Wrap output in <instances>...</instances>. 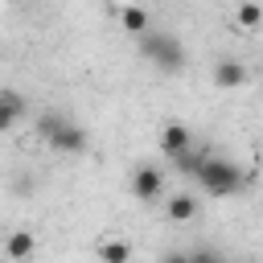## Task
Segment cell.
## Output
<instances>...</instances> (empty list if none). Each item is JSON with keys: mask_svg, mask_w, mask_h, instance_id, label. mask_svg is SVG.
<instances>
[{"mask_svg": "<svg viewBox=\"0 0 263 263\" xmlns=\"http://www.w3.org/2000/svg\"><path fill=\"white\" fill-rule=\"evenodd\" d=\"M197 185H201L210 197H234V193L247 185V177L238 173V164H230V160H222V156H205L201 168H197Z\"/></svg>", "mask_w": 263, "mask_h": 263, "instance_id": "1", "label": "cell"}, {"mask_svg": "<svg viewBox=\"0 0 263 263\" xmlns=\"http://www.w3.org/2000/svg\"><path fill=\"white\" fill-rule=\"evenodd\" d=\"M140 53L156 62L164 74H181L185 66V45L177 41V33H140Z\"/></svg>", "mask_w": 263, "mask_h": 263, "instance_id": "2", "label": "cell"}, {"mask_svg": "<svg viewBox=\"0 0 263 263\" xmlns=\"http://www.w3.org/2000/svg\"><path fill=\"white\" fill-rule=\"evenodd\" d=\"M49 148H53V152H66V156H78V152H86V132H82L74 119H62L58 132L49 136Z\"/></svg>", "mask_w": 263, "mask_h": 263, "instance_id": "3", "label": "cell"}, {"mask_svg": "<svg viewBox=\"0 0 263 263\" xmlns=\"http://www.w3.org/2000/svg\"><path fill=\"white\" fill-rule=\"evenodd\" d=\"M160 193H164V177H160V168L140 164V168L132 173V197H136V201H156Z\"/></svg>", "mask_w": 263, "mask_h": 263, "instance_id": "4", "label": "cell"}, {"mask_svg": "<svg viewBox=\"0 0 263 263\" xmlns=\"http://www.w3.org/2000/svg\"><path fill=\"white\" fill-rule=\"evenodd\" d=\"M185 148H193L189 127H185V123H164V132H160V152H164L168 160H177Z\"/></svg>", "mask_w": 263, "mask_h": 263, "instance_id": "5", "label": "cell"}, {"mask_svg": "<svg viewBox=\"0 0 263 263\" xmlns=\"http://www.w3.org/2000/svg\"><path fill=\"white\" fill-rule=\"evenodd\" d=\"M25 111H29V107H25V99H21L16 90H0V136L12 132V127L25 119Z\"/></svg>", "mask_w": 263, "mask_h": 263, "instance_id": "6", "label": "cell"}, {"mask_svg": "<svg viewBox=\"0 0 263 263\" xmlns=\"http://www.w3.org/2000/svg\"><path fill=\"white\" fill-rule=\"evenodd\" d=\"M242 78H247V66H242L238 58H222V62L214 66V82H218L222 90H230V86H242Z\"/></svg>", "mask_w": 263, "mask_h": 263, "instance_id": "7", "label": "cell"}, {"mask_svg": "<svg viewBox=\"0 0 263 263\" xmlns=\"http://www.w3.org/2000/svg\"><path fill=\"white\" fill-rule=\"evenodd\" d=\"M33 247H37V238H33V230H12V234L4 238V255H8L12 263H21V259H29V255H33Z\"/></svg>", "mask_w": 263, "mask_h": 263, "instance_id": "8", "label": "cell"}, {"mask_svg": "<svg viewBox=\"0 0 263 263\" xmlns=\"http://www.w3.org/2000/svg\"><path fill=\"white\" fill-rule=\"evenodd\" d=\"M164 214H168L173 222H193V218H197V197H193V193H177V197H168Z\"/></svg>", "mask_w": 263, "mask_h": 263, "instance_id": "9", "label": "cell"}, {"mask_svg": "<svg viewBox=\"0 0 263 263\" xmlns=\"http://www.w3.org/2000/svg\"><path fill=\"white\" fill-rule=\"evenodd\" d=\"M127 259H132V247L127 242H119V238L99 242V263H127Z\"/></svg>", "mask_w": 263, "mask_h": 263, "instance_id": "10", "label": "cell"}, {"mask_svg": "<svg viewBox=\"0 0 263 263\" xmlns=\"http://www.w3.org/2000/svg\"><path fill=\"white\" fill-rule=\"evenodd\" d=\"M234 21H238L242 29H259V25H263V4L242 0V4H238V12H234Z\"/></svg>", "mask_w": 263, "mask_h": 263, "instance_id": "11", "label": "cell"}, {"mask_svg": "<svg viewBox=\"0 0 263 263\" xmlns=\"http://www.w3.org/2000/svg\"><path fill=\"white\" fill-rule=\"evenodd\" d=\"M119 21H123V29H127V33H136V37H140V33H148V12H144V8H132V4H127V8L119 12Z\"/></svg>", "mask_w": 263, "mask_h": 263, "instance_id": "12", "label": "cell"}, {"mask_svg": "<svg viewBox=\"0 0 263 263\" xmlns=\"http://www.w3.org/2000/svg\"><path fill=\"white\" fill-rule=\"evenodd\" d=\"M62 119H66V115H58V111H41V115H37V123H33V132L49 144V136L58 132V123H62Z\"/></svg>", "mask_w": 263, "mask_h": 263, "instance_id": "13", "label": "cell"}, {"mask_svg": "<svg viewBox=\"0 0 263 263\" xmlns=\"http://www.w3.org/2000/svg\"><path fill=\"white\" fill-rule=\"evenodd\" d=\"M201 160H205V152H193V148H185V152L177 156V168H181L185 177H197V168H201Z\"/></svg>", "mask_w": 263, "mask_h": 263, "instance_id": "14", "label": "cell"}, {"mask_svg": "<svg viewBox=\"0 0 263 263\" xmlns=\"http://www.w3.org/2000/svg\"><path fill=\"white\" fill-rule=\"evenodd\" d=\"M185 263H226V259H222L214 247H193V251L185 255Z\"/></svg>", "mask_w": 263, "mask_h": 263, "instance_id": "15", "label": "cell"}, {"mask_svg": "<svg viewBox=\"0 0 263 263\" xmlns=\"http://www.w3.org/2000/svg\"><path fill=\"white\" fill-rule=\"evenodd\" d=\"M160 263H185V255H164Z\"/></svg>", "mask_w": 263, "mask_h": 263, "instance_id": "16", "label": "cell"}, {"mask_svg": "<svg viewBox=\"0 0 263 263\" xmlns=\"http://www.w3.org/2000/svg\"><path fill=\"white\" fill-rule=\"evenodd\" d=\"M242 263H259V259H242Z\"/></svg>", "mask_w": 263, "mask_h": 263, "instance_id": "17", "label": "cell"}]
</instances>
